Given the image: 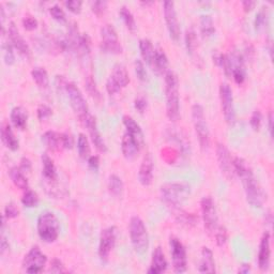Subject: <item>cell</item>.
I'll return each instance as SVG.
<instances>
[{
    "label": "cell",
    "mask_w": 274,
    "mask_h": 274,
    "mask_svg": "<svg viewBox=\"0 0 274 274\" xmlns=\"http://www.w3.org/2000/svg\"><path fill=\"white\" fill-rule=\"evenodd\" d=\"M273 114L272 113H269L268 115V127H269V133H270V136L272 137L273 135Z\"/></svg>",
    "instance_id": "61"
},
{
    "label": "cell",
    "mask_w": 274,
    "mask_h": 274,
    "mask_svg": "<svg viewBox=\"0 0 274 274\" xmlns=\"http://www.w3.org/2000/svg\"><path fill=\"white\" fill-rule=\"evenodd\" d=\"M217 158L222 173H223L228 179H233L236 175L234 169V159L224 144H218Z\"/></svg>",
    "instance_id": "16"
},
{
    "label": "cell",
    "mask_w": 274,
    "mask_h": 274,
    "mask_svg": "<svg viewBox=\"0 0 274 274\" xmlns=\"http://www.w3.org/2000/svg\"><path fill=\"white\" fill-rule=\"evenodd\" d=\"M165 93L166 115L170 121L176 122L180 116L179 79L177 74L172 70H168L165 73Z\"/></svg>",
    "instance_id": "2"
},
{
    "label": "cell",
    "mask_w": 274,
    "mask_h": 274,
    "mask_svg": "<svg viewBox=\"0 0 274 274\" xmlns=\"http://www.w3.org/2000/svg\"><path fill=\"white\" fill-rule=\"evenodd\" d=\"M31 76H32V79L34 80V83L38 85L40 88L46 89L48 87V85H49L48 73L44 68H41V66H36V68L32 69Z\"/></svg>",
    "instance_id": "34"
},
{
    "label": "cell",
    "mask_w": 274,
    "mask_h": 274,
    "mask_svg": "<svg viewBox=\"0 0 274 274\" xmlns=\"http://www.w3.org/2000/svg\"><path fill=\"white\" fill-rule=\"evenodd\" d=\"M10 178L12 182L14 183V186L18 188L19 190L26 191L29 189V183L27 177L25 176V173L21 172V169L19 167H12L9 172Z\"/></svg>",
    "instance_id": "31"
},
{
    "label": "cell",
    "mask_w": 274,
    "mask_h": 274,
    "mask_svg": "<svg viewBox=\"0 0 274 274\" xmlns=\"http://www.w3.org/2000/svg\"><path fill=\"white\" fill-rule=\"evenodd\" d=\"M62 86L64 88L66 94H68L70 104L74 110V113L76 114V116L78 117V119L80 121H83L89 115L88 105L83 93H81L78 87L74 83H72V81L64 80Z\"/></svg>",
    "instance_id": "7"
},
{
    "label": "cell",
    "mask_w": 274,
    "mask_h": 274,
    "mask_svg": "<svg viewBox=\"0 0 274 274\" xmlns=\"http://www.w3.org/2000/svg\"><path fill=\"white\" fill-rule=\"evenodd\" d=\"M61 143L64 149H72L74 145V139L69 133H61Z\"/></svg>",
    "instance_id": "55"
},
{
    "label": "cell",
    "mask_w": 274,
    "mask_h": 274,
    "mask_svg": "<svg viewBox=\"0 0 274 274\" xmlns=\"http://www.w3.org/2000/svg\"><path fill=\"white\" fill-rule=\"evenodd\" d=\"M191 187L186 182H169L161 187V197L173 211L181 209L183 202L190 196Z\"/></svg>",
    "instance_id": "3"
},
{
    "label": "cell",
    "mask_w": 274,
    "mask_h": 274,
    "mask_svg": "<svg viewBox=\"0 0 274 274\" xmlns=\"http://www.w3.org/2000/svg\"><path fill=\"white\" fill-rule=\"evenodd\" d=\"M123 124L125 129H127V132L130 135H132L135 139H137L138 142L144 146L145 143V138H144V133L142 131V128L139 127V124L133 119L131 116H124L123 117Z\"/></svg>",
    "instance_id": "28"
},
{
    "label": "cell",
    "mask_w": 274,
    "mask_h": 274,
    "mask_svg": "<svg viewBox=\"0 0 274 274\" xmlns=\"http://www.w3.org/2000/svg\"><path fill=\"white\" fill-rule=\"evenodd\" d=\"M234 169L235 174L238 176L243 184L244 192H246L247 201L253 208H262L265 202V193L259 186L253 170L248 164V162L237 157L234 159Z\"/></svg>",
    "instance_id": "1"
},
{
    "label": "cell",
    "mask_w": 274,
    "mask_h": 274,
    "mask_svg": "<svg viewBox=\"0 0 274 274\" xmlns=\"http://www.w3.org/2000/svg\"><path fill=\"white\" fill-rule=\"evenodd\" d=\"M147 106H148V101L145 97H143V95H139V97H137L135 99L134 107L138 110L140 114L145 113V110L147 109Z\"/></svg>",
    "instance_id": "54"
},
{
    "label": "cell",
    "mask_w": 274,
    "mask_h": 274,
    "mask_svg": "<svg viewBox=\"0 0 274 274\" xmlns=\"http://www.w3.org/2000/svg\"><path fill=\"white\" fill-rule=\"evenodd\" d=\"M18 214H19V210L15 204L10 203L5 206L4 216H3L5 219H8V220L15 219L18 217Z\"/></svg>",
    "instance_id": "47"
},
{
    "label": "cell",
    "mask_w": 274,
    "mask_h": 274,
    "mask_svg": "<svg viewBox=\"0 0 274 274\" xmlns=\"http://www.w3.org/2000/svg\"><path fill=\"white\" fill-rule=\"evenodd\" d=\"M220 100L226 122L229 125H233L236 122L234 94L231 86L226 83H223L220 86Z\"/></svg>",
    "instance_id": "13"
},
{
    "label": "cell",
    "mask_w": 274,
    "mask_h": 274,
    "mask_svg": "<svg viewBox=\"0 0 274 274\" xmlns=\"http://www.w3.org/2000/svg\"><path fill=\"white\" fill-rule=\"evenodd\" d=\"M214 237H216V242L219 247H224L226 242H227V239H228V233H227V229L224 227V226H219L218 229L216 231V233H214Z\"/></svg>",
    "instance_id": "44"
},
{
    "label": "cell",
    "mask_w": 274,
    "mask_h": 274,
    "mask_svg": "<svg viewBox=\"0 0 274 274\" xmlns=\"http://www.w3.org/2000/svg\"><path fill=\"white\" fill-rule=\"evenodd\" d=\"M11 121L13 123L14 127L18 130L24 131L27 128V121H28V114L27 110L21 107V106H16L12 109L11 115Z\"/></svg>",
    "instance_id": "27"
},
{
    "label": "cell",
    "mask_w": 274,
    "mask_h": 274,
    "mask_svg": "<svg viewBox=\"0 0 274 274\" xmlns=\"http://www.w3.org/2000/svg\"><path fill=\"white\" fill-rule=\"evenodd\" d=\"M266 6L258 11L255 17V28L256 30H262L263 28L266 27L267 23H268V11L266 10Z\"/></svg>",
    "instance_id": "42"
},
{
    "label": "cell",
    "mask_w": 274,
    "mask_h": 274,
    "mask_svg": "<svg viewBox=\"0 0 274 274\" xmlns=\"http://www.w3.org/2000/svg\"><path fill=\"white\" fill-rule=\"evenodd\" d=\"M38 235L40 239L46 243L55 242L60 233V224L53 212L45 211L38 219Z\"/></svg>",
    "instance_id": "5"
},
{
    "label": "cell",
    "mask_w": 274,
    "mask_h": 274,
    "mask_svg": "<svg viewBox=\"0 0 274 274\" xmlns=\"http://www.w3.org/2000/svg\"><path fill=\"white\" fill-rule=\"evenodd\" d=\"M120 16L123 20V23L127 26V28L131 32H134L136 30V21L134 18V15H133L132 12L129 10L127 6H121L120 11H119Z\"/></svg>",
    "instance_id": "37"
},
{
    "label": "cell",
    "mask_w": 274,
    "mask_h": 274,
    "mask_svg": "<svg viewBox=\"0 0 274 274\" xmlns=\"http://www.w3.org/2000/svg\"><path fill=\"white\" fill-rule=\"evenodd\" d=\"M242 5H243V9L246 12H250L254 9V6L256 5V2L255 1H251V0H246V1L242 2Z\"/></svg>",
    "instance_id": "59"
},
{
    "label": "cell",
    "mask_w": 274,
    "mask_h": 274,
    "mask_svg": "<svg viewBox=\"0 0 274 274\" xmlns=\"http://www.w3.org/2000/svg\"><path fill=\"white\" fill-rule=\"evenodd\" d=\"M135 73H136V75L139 80H142V81L147 80L148 74H147V71L145 68V64L142 60H139V59H136V61H135Z\"/></svg>",
    "instance_id": "49"
},
{
    "label": "cell",
    "mask_w": 274,
    "mask_h": 274,
    "mask_svg": "<svg viewBox=\"0 0 274 274\" xmlns=\"http://www.w3.org/2000/svg\"><path fill=\"white\" fill-rule=\"evenodd\" d=\"M130 84V76L128 70L121 63L116 64L112 74H110L106 81V91L109 95H114L121 91L122 88H125Z\"/></svg>",
    "instance_id": "9"
},
{
    "label": "cell",
    "mask_w": 274,
    "mask_h": 274,
    "mask_svg": "<svg viewBox=\"0 0 274 274\" xmlns=\"http://www.w3.org/2000/svg\"><path fill=\"white\" fill-rule=\"evenodd\" d=\"M176 212V218L178 220V222L181 225H184L187 227H192L194 226L196 224L197 222V218L194 216V214H191V213H187L182 211L181 209L175 211Z\"/></svg>",
    "instance_id": "38"
},
{
    "label": "cell",
    "mask_w": 274,
    "mask_h": 274,
    "mask_svg": "<svg viewBox=\"0 0 274 274\" xmlns=\"http://www.w3.org/2000/svg\"><path fill=\"white\" fill-rule=\"evenodd\" d=\"M202 216L204 220V225L209 234L214 235L218 229L219 225V217L213 199L210 196L204 197L202 199Z\"/></svg>",
    "instance_id": "11"
},
{
    "label": "cell",
    "mask_w": 274,
    "mask_h": 274,
    "mask_svg": "<svg viewBox=\"0 0 274 274\" xmlns=\"http://www.w3.org/2000/svg\"><path fill=\"white\" fill-rule=\"evenodd\" d=\"M153 159L151 153H147L140 164L138 170V180L144 187L150 186L153 179Z\"/></svg>",
    "instance_id": "21"
},
{
    "label": "cell",
    "mask_w": 274,
    "mask_h": 274,
    "mask_svg": "<svg viewBox=\"0 0 274 274\" xmlns=\"http://www.w3.org/2000/svg\"><path fill=\"white\" fill-rule=\"evenodd\" d=\"M81 122H83V124L88 129L89 135H90V138L95 148H97L100 152H103V153L107 152V146L104 142V139H103L102 135L100 134L95 118L92 115L89 114Z\"/></svg>",
    "instance_id": "17"
},
{
    "label": "cell",
    "mask_w": 274,
    "mask_h": 274,
    "mask_svg": "<svg viewBox=\"0 0 274 274\" xmlns=\"http://www.w3.org/2000/svg\"><path fill=\"white\" fill-rule=\"evenodd\" d=\"M86 89H87V92L90 94V97L93 100L98 101V102H100L102 100L101 92L99 91L97 84H95L94 79L91 76H88L86 79Z\"/></svg>",
    "instance_id": "41"
},
{
    "label": "cell",
    "mask_w": 274,
    "mask_h": 274,
    "mask_svg": "<svg viewBox=\"0 0 274 274\" xmlns=\"http://www.w3.org/2000/svg\"><path fill=\"white\" fill-rule=\"evenodd\" d=\"M239 273H242V274H247L249 272H251V265L250 264H243L241 267H240V269L238 271Z\"/></svg>",
    "instance_id": "60"
},
{
    "label": "cell",
    "mask_w": 274,
    "mask_h": 274,
    "mask_svg": "<svg viewBox=\"0 0 274 274\" xmlns=\"http://www.w3.org/2000/svg\"><path fill=\"white\" fill-rule=\"evenodd\" d=\"M21 23H23V26L24 28L26 29V30L28 31H32L34 30V29L38 28V20H36V18H34L33 16L31 15H27L23 18V20H21Z\"/></svg>",
    "instance_id": "51"
},
{
    "label": "cell",
    "mask_w": 274,
    "mask_h": 274,
    "mask_svg": "<svg viewBox=\"0 0 274 274\" xmlns=\"http://www.w3.org/2000/svg\"><path fill=\"white\" fill-rule=\"evenodd\" d=\"M139 49H140V55H142L144 61L148 65L151 66L153 58H154V53H155L152 42L149 39H142L139 41Z\"/></svg>",
    "instance_id": "32"
},
{
    "label": "cell",
    "mask_w": 274,
    "mask_h": 274,
    "mask_svg": "<svg viewBox=\"0 0 274 274\" xmlns=\"http://www.w3.org/2000/svg\"><path fill=\"white\" fill-rule=\"evenodd\" d=\"M201 31L204 36H211L216 32L213 18L209 14H204L201 16Z\"/></svg>",
    "instance_id": "35"
},
{
    "label": "cell",
    "mask_w": 274,
    "mask_h": 274,
    "mask_svg": "<svg viewBox=\"0 0 274 274\" xmlns=\"http://www.w3.org/2000/svg\"><path fill=\"white\" fill-rule=\"evenodd\" d=\"M169 247L173 259L174 271L176 273L186 272L188 268V257L186 248H184L182 242L178 238L173 237L169 240Z\"/></svg>",
    "instance_id": "12"
},
{
    "label": "cell",
    "mask_w": 274,
    "mask_h": 274,
    "mask_svg": "<svg viewBox=\"0 0 274 274\" xmlns=\"http://www.w3.org/2000/svg\"><path fill=\"white\" fill-rule=\"evenodd\" d=\"M229 58H231L232 63V75L236 83L241 85L244 83L247 76L243 57L239 53H237V51H234V53L229 56Z\"/></svg>",
    "instance_id": "22"
},
{
    "label": "cell",
    "mask_w": 274,
    "mask_h": 274,
    "mask_svg": "<svg viewBox=\"0 0 274 274\" xmlns=\"http://www.w3.org/2000/svg\"><path fill=\"white\" fill-rule=\"evenodd\" d=\"M271 236L269 232H265L258 251V267L262 271H267L270 267L271 262Z\"/></svg>",
    "instance_id": "18"
},
{
    "label": "cell",
    "mask_w": 274,
    "mask_h": 274,
    "mask_svg": "<svg viewBox=\"0 0 274 274\" xmlns=\"http://www.w3.org/2000/svg\"><path fill=\"white\" fill-rule=\"evenodd\" d=\"M151 68L157 72L158 74H165L168 70V58L165 54L164 49L162 48H157L154 53V58L152 61Z\"/></svg>",
    "instance_id": "29"
},
{
    "label": "cell",
    "mask_w": 274,
    "mask_h": 274,
    "mask_svg": "<svg viewBox=\"0 0 274 274\" xmlns=\"http://www.w3.org/2000/svg\"><path fill=\"white\" fill-rule=\"evenodd\" d=\"M1 140L3 145L12 151H16L19 148L18 139L11 128V125L6 122H2L1 124Z\"/></svg>",
    "instance_id": "26"
},
{
    "label": "cell",
    "mask_w": 274,
    "mask_h": 274,
    "mask_svg": "<svg viewBox=\"0 0 274 274\" xmlns=\"http://www.w3.org/2000/svg\"><path fill=\"white\" fill-rule=\"evenodd\" d=\"M8 36L13 47L16 48L19 51V54H21L25 57L30 56V48H29V45L23 36H21L15 23H13V21H11L9 24Z\"/></svg>",
    "instance_id": "19"
},
{
    "label": "cell",
    "mask_w": 274,
    "mask_h": 274,
    "mask_svg": "<svg viewBox=\"0 0 274 274\" xmlns=\"http://www.w3.org/2000/svg\"><path fill=\"white\" fill-rule=\"evenodd\" d=\"M130 238L134 251L139 255H144L149 249V236L144 221L139 217H132L130 221Z\"/></svg>",
    "instance_id": "4"
},
{
    "label": "cell",
    "mask_w": 274,
    "mask_h": 274,
    "mask_svg": "<svg viewBox=\"0 0 274 274\" xmlns=\"http://www.w3.org/2000/svg\"><path fill=\"white\" fill-rule=\"evenodd\" d=\"M164 17H165V23L167 30L169 33V36L174 40L175 42H178L180 39V24L179 20H178V15L176 11L175 2L173 1H165L164 2Z\"/></svg>",
    "instance_id": "15"
},
{
    "label": "cell",
    "mask_w": 274,
    "mask_h": 274,
    "mask_svg": "<svg viewBox=\"0 0 274 274\" xmlns=\"http://www.w3.org/2000/svg\"><path fill=\"white\" fill-rule=\"evenodd\" d=\"M36 114H38V118L40 121H44L48 119V118L53 115V110L51 108L45 104H42L38 107V110H36Z\"/></svg>",
    "instance_id": "50"
},
{
    "label": "cell",
    "mask_w": 274,
    "mask_h": 274,
    "mask_svg": "<svg viewBox=\"0 0 274 274\" xmlns=\"http://www.w3.org/2000/svg\"><path fill=\"white\" fill-rule=\"evenodd\" d=\"M31 161L29 160L28 158H21L20 160V164H19V168L21 169V172L24 173H29L31 170Z\"/></svg>",
    "instance_id": "57"
},
{
    "label": "cell",
    "mask_w": 274,
    "mask_h": 274,
    "mask_svg": "<svg viewBox=\"0 0 274 274\" xmlns=\"http://www.w3.org/2000/svg\"><path fill=\"white\" fill-rule=\"evenodd\" d=\"M87 160H88V166L92 170H95V172H97L100 167V159L98 155H90Z\"/></svg>",
    "instance_id": "56"
},
{
    "label": "cell",
    "mask_w": 274,
    "mask_h": 274,
    "mask_svg": "<svg viewBox=\"0 0 274 274\" xmlns=\"http://www.w3.org/2000/svg\"><path fill=\"white\" fill-rule=\"evenodd\" d=\"M47 263V257L39 247H33L23 259V269L26 273H41Z\"/></svg>",
    "instance_id": "10"
},
{
    "label": "cell",
    "mask_w": 274,
    "mask_h": 274,
    "mask_svg": "<svg viewBox=\"0 0 274 274\" xmlns=\"http://www.w3.org/2000/svg\"><path fill=\"white\" fill-rule=\"evenodd\" d=\"M21 204H23L27 208H33L39 204V196L32 190H26L25 193L21 197Z\"/></svg>",
    "instance_id": "39"
},
{
    "label": "cell",
    "mask_w": 274,
    "mask_h": 274,
    "mask_svg": "<svg viewBox=\"0 0 274 274\" xmlns=\"http://www.w3.org/2000/svg\"><path fill=\"white\" fill-rule=\"evenodd\" d=\"M8 249H9V242L6 241V238L2 233L1 234V241H0V252H1V255H3L4 252Z\"/></svg>",
    "instance_id": "58"
},
{
    "label": "cell",
    "mask_w": 274,
    "mask_h": 274,
    "mask_svg": "<svg viewBox=\"0 0 274 274\" xmlns=\"http://www.w3.org/2000/svg\"><path fill=\"white\" fill-rule=\"evenodd\" d=\"M186 46H187L188 54H190L191 56L193 55L196 51L197 36H196V32L194 31L193 28L189 29V30L186 33Z\"/></svg>",
    "instance_id": "40"
},
{
    "label": "cell",
    "mask_w": 274,
    "mask_h": 274,
    "mask_svg": "<svg viewBox=\"0 0 274 274\" xmlns=\"http://www.w3.org/2000/svg\"><path fill=\"white\" fill-rule=\"evenodd\" d=\"M101 48L107 54L119 55L123 53L121 42L113 25L106 24L101 28Z\"/></svg>",
    "instance_id": "8"
},
{
    "label": "cell",
    "mask_w": 274,
    "mask_h": 274,
    "mask_svg": "<svg viewBox=\"0 0 274 274\" xmlns=\"http://www.w3.org/2000/svg\"><path fill=\"white\" fill-rule=\"evenodd\" d=\"M49 271L53 272V273H65L66 269H65V267L63 266V264L60 261H59V259L55 258L50 263Z\"/></svg>",
    "instance_id": "53"
},
{
    "label": "cell",
    "mask_w": 274,
    "mask_h": 274,
    "mask_svg": "<svg viewBox=\"0 0 274 274\" xmlns=\"http://www.w3.org/2000/svg\"><path fill=\"white\" fill-rule=\"evenodd\" d=\"M77 151L81 159L86 160L90 157V144H89L87 136L83 133H80L77 138Z\"/></svg>",
    "instance_id": "36"
},
{
    "label": "cell",
    "mask_w": 274,
    "mask_h": 274,
    "mask_svg": "<svg viewBox=\"0 0 274 274\" xmlns=\"http://www.w3.org/2000/svg\"><path fill=\"white\" fill-rule=\"evenodd\" d=\"M2 50H3V59L4 62L11 65L15 61V56H14V51H13V45L11 42H4L2 44Z\"/></svg>",
    "instance_id": "43"
},
{
    "label": "cell",
    "mask_w": 274,
    "mask_h": 274,
    "mask_svg": "<svg viewBox=\"0 0 274 274\" xmlns=\"http://www.w3.org/2000/svg\"><path fill=\"white\" fill-rule=\"evenodd\" d=\"M216 262L212 251L209 248H203L202 258L199 262L198 272L199 273H216Z\"/></svg>",
    "instance_id": "25"
},
{
    "label": "cell",
    "mask_w": 274,
    "mask_h": 274,
    "mask_svg": "<svg viewBox=\"0 0 274 274\" xmlns=\"http://www.w3.org/2000/svg\"><path fill=\"white\" fill-rule=\"evenodd\" d=\"M107 188L109 193L116 196V197H120L123 194L124 191V184L121 178L117 175H110L108 178V183H107Z\"/></svg>",
    "instance_id": "33"
},
{
    "label": "cell",
    "mask_w": 274,
    "mask_h": 274,
    "mask_svg": "<svg viewBox=\"0 0 274 274\" xmlns=\"http://www.w3.org/2000/svg\"><path fill=\"white\" fill-rule=\"evenodd\" d=\"M117 239V229L116 227H107L103 229L100 236L99 242V257L103 263H106L109 258L110 253L115 248Z\"/></svg>",
    "instance_id": "14"
},
{
    "label": "cell",
    "mask_w": 274,
    "mask_h": 274,
    "mask_svg": "<svg viewBox=\"0 0 274 274\" xmlns=\"http://www.w3.org/2000/svg\"><path fill=\"white\" fill-rule=\"evenodd\" d=\"M64 4L69 11H71L72 13L78 14L81 11V5H83V2L79 1V0H69V1H65Z\"/></svg>",
    "instance_id": "52"
},
{
    "label": "cell",
    "mask_w": 274,
    "mask_h": 274,
    "mask_svg": "<svg viewBox=\"0 0 274 274\" xmlns=\"http://www.w3.org/2000/svg\"><path fill=\"white\" fill-rule=\"evenodd\" d=\"M192 119H193L194 129L202 150H208L210 146V130L205 116V109L201 104H194L192 106Z\"/></svg>",
    "instance_id": "6"
},
{
    "label": "cell",
    "mask_w": 274,
    "mask_h": 274,
    "mask_svg": "<svg viewBox=\"0 0 274 274\" xmlns=\"http://www.w3.org/2000/svg\"><path fill=\"white\" fill-rule=\"evenodd\" d=\"M106 8H107V2L103 1V0H98V1L91 2V11L98 16H101L102 14H104Z\"/></svg>",
    "instance_id": "48"
},
{
    "label": "cell",
    "mask_w": 274,
    "mask_h": 274,
    "mask_svg": "<svg viewBox=\"0 0 274 274\" xmlns=\"http://www.w3.org/2000/svg\"><path fill=\"white\" fill-rule=\"evenodd\" d=\"M250 124L252 129H253L254 131H259L262 128V124H263V114L261 113V110H254L253 114H252L251 116V119H250Z\"/></svg>",
    "instance_id": "45"
},
{
    "label": "cell",
    "mask_w": 274,
    "mask_h": 274,
    "mask_svg": "<svg viewBox=\"0 0 274 274\" xmlns=\"http://www.w3.org/2000/svg\"><path fill=\"white\" fill-rule=\"evenodd\" d=\"M42 161V175L44 180L48 183H55L58 180L57 169L54 164V161L47 153H43L41 157Z\"/></svg>",
    "instance_id": "24"
},
{
    "label": "cell",
    "mask_w": 274,
    "mask_h": 274,
    "mask_svg": "<svg viewBox=\"0 0 274 274\" xmlns=\"http://www.w3.org/2000/svg\"><path fill=\"white\" fill-rule=\"evenodd\" d=\"M49 14L51 16H53L54 19L58 20V21H64L65 20V13L62 10L61 6H59L58 4L51 5L50 8L48 9Z\"/></svg>",
    "instance_id": "46"
},
{
    "label": "cell",
    "mask_w": 274,
    "mask_h": 274,
    "mask_svg": "<svg viewBox=\"0 0 274 274\" xmlns=\"http://www.w3.org/2000/svg\"><path fill=\"white\" fill-rule=\"evenodd\" d=\"M167 267H168V264L162 248L160 247L155 248L152 253L150 268L148 269L147 272L150 274H160V273L165 272L167 270Z\"/></svg>",
    "instance_id": "23"
},
{
    "label": "cell",
    "mask_w": 274,
    "mask_h": 274,
    "mask_svg": "<svg viewBox=\"0 0 274 274\" xmlns=\"http://www.w3.org/2000/svg\"><path fill=\"white\" fill-rule=\"evenodd\" d=\"M143 145L140 144L137 139H135L128 132L124 133L121 140V151L123 157L127 160H134L139 151L142 150Z\"/></svg>",
    "instance_id": "20"
},
{
    "label": "cell",
    "mask_w": 274,
    "mask_h": 274,
    "mask_svg": "<svg viewBox=\"0 0 274 274\" xmlns=\"http://www.w3.org/2000/svg\"><path fill=\"white\" fill-rule=\"evenodd\" d=\"M42 139L45 146L51 151L59 150L62 148L61 143V134L55 131H47L42 135Z\"/></svg>",
    "instance_id": "30"
}]
</instances>
